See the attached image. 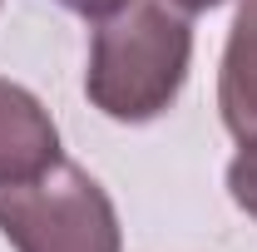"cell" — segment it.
<instances>
[{"instance_id":"1","label":"cell","mask_w":257,"mask_h":252,"mask_svg":"<svg viewBox=\"0 0 257 252\" xmlns=\"http://www.w3.org/2000/svg\"><path fill=\"white\" fill-rule=\"evenodd\" d=\"M193 60V25L168 0H124L94 20L84 94L104 119L149 124L178 99Z\"/></svg>"},{"instance_id":"2","label":"cell","mask_w":257,"mask_h":252,"mask_svg":"<svg viewBox=\"0 0 257 252\" xmlns=\"http://www.w3.org/2000/svg\"><path fill=\"white\" fill-rule=\"evenodd\" d=\"M0 232L15 252H119V213L79 163H55L30 183H0Z\"/></svg>"},{"instance_id":"3","label":"cell","mask_w":257,"mask_h":252,"mask_svg":"<svg viewBox=\"0 0 257 252\" xmlns=\"http://www.w3.org/2000/svg\"><path fill=\"white\" fill-rule=\"evenodd\" d=\"M60 158V129L50 109L25 84L0 79V183H30Z\"/></svg>"},{"instance_id":"4","label":"cell","mask_w":257,"mask_h":252,"mask_svg":"<svg viewBox=\"0 0 257 252\" xmlns=\"http://www.w3.org/2000/svg\"><path fill=\"white\" fill-rule=\"evenodd\" d=\"M218 109H223V124L237 144L257 139V0L237 5L223 69H218Z\"/></svg>"},{"instance_id":"5","label":"cell","mask_w":257,"mask_h":252,"mask_svg":"<svg viewBox=\"0 0 257 252\" xmlns=\"http://www.w3.org/2000/svg\"><path fill=\"white\" fill-rule=\"evenodd\" d=\"M227 193L247 218H257V139L237 144V158L227 163Z\"/></svg>"},{"instance_id":"6","label":"cell","mask_w":257,"mask_h":252,"mask_svg":"<svg viewBox=\"0 0 257 252\" xmlns=\"http://www.w3.org/2000/svg\"><path fill=\"white\" fill-rule=\"evenodd\" d=\"M64 10H74V15H84V20H104V15H114L124 0H60Z\"/></svg>"},{"instance_id":"7","label":"cell","mask_w":257,"mask_h":252,"mask_svg":"<svg viewBox=\"0 0 257 252\" xmlns=\"http://www.w3.org/2000/svg\"><path fill=\"white\" fill-rule=\"evenodd\" d=\"M168 5H178L183 15H203V10H218V5H227V0H168Z\"/></svg>"}]
</instances>
